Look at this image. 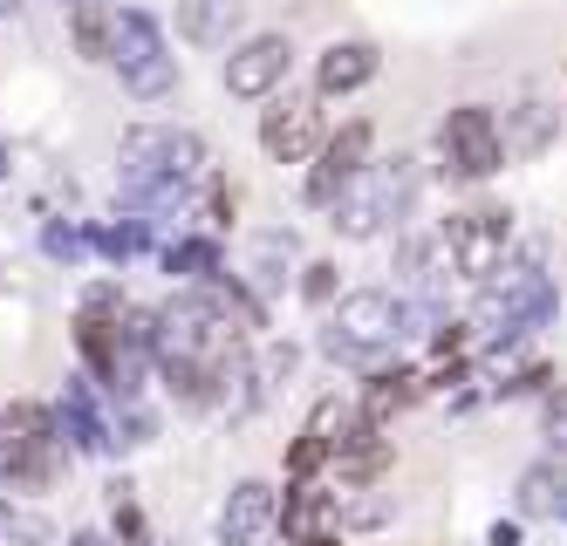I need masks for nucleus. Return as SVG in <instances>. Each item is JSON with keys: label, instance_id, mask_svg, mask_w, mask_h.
I'll return each mask as SVG.
<instances>
[{"label": "nucleus", "instance_id": "nucleus-23", "mask_svg": "<svg viewBox=\"0 0 567 546\" xmlns=\"http://www.w3.org/2000/svg\"><path fill=\"white\" fill-rule=\"evenodd\" d=\"M151 233L157 226L144 213H124V219H110V226H90V246H96L110 267H131L137 254H151Z\"/></svg>", "mask_w": 567, "mask_h": 546}, {"label": "nucleus", "instance_id": "nucleus-21", "mask_svg": "<svg viewBox=\"0 0 567 546\" xmlns=\"http://www.w3.org/2000/svg\"><path fill=\"white\" fill-rule=\"evenodd\" d=\"M157 260H165V274H178V280H192V287H198V280L226 274V246H219L213 233H178Z\"/></svg>", "mask_w": 567, "mask_h": 546}, {"label": "nucleus", "instance_id": "nucleus-28", "mask_svg": "<svg viewBox=\"0 0 567 546\" xmlns=\"http://www.w3.org/2000/svg\"><path fill=\"white\" fill-rule=\"evenodd\" d=\"M110 533L124 539V546H137V539H144V513H137L131 485H110Z\"/></svg>", "mask_w": 567, "mask_h": 546}, {"label": "nucleus", "instance_id": "nucleus-27", "mask_svg": "<svg viewBox=\"0 0 567 546\" xmlns=\"http://www.w3.org/2000/svg\"><path fill=\"white\" fill-rule=\"evenodd\" d=\"M540 437H547L554 457H567V383H554V390L540 396Z\"/></svg>", "mask_w": 567, "mask_h": 546}, {"label": "nucleus", "instance_id": "nucleus-10", "mask_svg": "<svg viewBox=\"0 0 567 546\" xmlns=\"http://www.w3.org/2000/svg\"><path fill=\"white\" fill-rule=\"evenodd\" d=\"M329 137V116H321V96L315 90H274L267 110H260V151L274 164H308Z\"/></svg>", "mask_w": 567, "mask_h": 546}, {"label": "nucleus", "instance_id": "nucleus-31", "mask_svg": "<svg viewBox=\"0 0 567 546\" xmlns=\"http://www.w3.org/2000/svg\"><path fill=\"white\" fill-rule=\"evenodd\" d=\"M69 546H124V539H116V533H103V526H83V533H75Z\"/></svg>", "mask_w": 567, "mask_h": 546}, {"label": "nucleus", "instance_id": "nucleus-6", "mask_svg": "<svg viewBox=\"0 0 567 546\" xmlns=\"http://www.w3.org/2000/svg\"><path fill=\"white\" fill-rule=\"evenodd\" d=\"M506 172V137L493 103H452L437 123V178L444 185H485Z\"/></svg>", "mask_w": 567, "mask_h": 546}, {"label": "nucleus", "instance_id": "nucleus-19", "mask_svg": "<svg viewBox=\"0 0 567 546\" xmlns=\"http://www.w3.org/2000/svg\"><path fill=\"white\" fill-rule=\"evenodd\" d=\"M513 506H519V519H567V457H534V465L519 472V492H513Z\"/></svg>", "mask_w": 567, "mask_h": 546}, {"label": "nucleus", "instance_id": "nucleus-33", "mask_svg": "<svg viewBox=\"0 0 567 546\" xmlns=\"http://www.w3.org/2000/svg\"><path fill=\"white\" fill-rule=\"evenodd\" d=\"M301 546H349L342 533H315V539H301Z\"/></svg>", "mask_w": 567, "mask_h": 546}, {"label": "nucleus", "instance_id": "nucleus-26", "mask_svg": "<svg viewBox=\"0 0 567 546\" xmlns=\"http://www.w3.org/2000/svg\"><path fill=\"white\" fill-rule=\"evenodd\" d=\"M295 287H301V301H308V308H321V315L342 301V274H336V260H301Z\"/></svg>", "mask_w": 567, "mask_h": 546}, {"label": "nucleus", "instance_id": "nucleus-12", "mask_svg": "<svg viewBox=\"0 0 567 546\" xmlns=\"http://www.w3.org/2000/svg\"><path fill=\"white\" fill-rule=\"evenodd\" d=\"M396 465V444L383 437V424H370V416H355V424L342 431V444L329 451V478L336 492H377V478Z\"/></svg>", "mask_w": 567, "mask_h": 546}, {"label": "nucleus", "instance_id": "nucleus-5", "mask_svg": "<svg viewBox=\"0 0 567 546\" xmlns=\"http://www.w3.org/2000/svg\"><path fill=\"white\" fill-rule=\"evenodd\" d=\"M110 69L116 82H124L131 103H172L178 96V55L165 41V21H157L151 8H116V49H110Z\"/></svg>", "mask_w": 567, "mask_h": 546}, {"label": "nucleus", "instance_id": "nucleus-7", "mask_svg": "<svg viewBox=\"0 0 567 546\" xmlns=\"http://www.w3.org/2000/svg\"><path fill=\"white\" fill-rule=\"evenodd\" d=\"M437 239H444V260H452V274L458 280H472V287H485L499 267H506V254H513V213L506 205H465V213H452L437 226Z\"/></svg>", "mask_w": 567, "mask_h": 546}, {"label": "nucleus", "instance_id": "nucleus-1", "mask_svg": "<svg viewBox=\"0 0 567 546\" xmlns=\"http://www.w3.org/2000/svg\"><path fill=\"white\" fill-rule=\"evenodd\" d=\"M69 465V444H62V416L55 403H8L0 410V485H8V498H34L49 492Z\"/></svg>", "mask_w": 567, "mask_h": 546}, {"label": "nucleus", "instance_id": "nucleus-11", "mask_svg": "<svg viewBox=\"0 0 567 546\" xmlns=\"http://www.w3.org/2000/svg\"><path fill=\"white\" fill-rule=\"evenodd\" d=\"M383 75V49L370 34H336L329 49L315 55V96L321 103H342L355 90H370V82Z\"/></svg>", "mask_w": 567, "mask_h": 546}, {"label": "nucleus", "instance_id": "nucleus-2", "mask_svg": "<svg viewBox=\"0 0 567 546\" xmlns=\"http://www.w3.org/2000/svg\"><path fill=\"white\" fill-rule=\"evenodd\" d=\"M560 308V293L554 280L540 274V260L526 254L519 267H499L493 280L478 287V301L465 315V334H478V342H526L534 328H547Z\"/></svg>", "mask_w": 567, "mask_h": 546}, {"label": "nucleus", "instance_id": "nucleus-35", "mask_svg": "<svg viewBox=\"0 0 567 546\" xmlns=\"http://www.w3.org/2000/svg\"><path fill=\"white\" fill-rule=\"evenodd\" d=\"M28 8V0H0V14H21Z\"/></svg>", "mask_w": 567, "mask_h": 546}, {"label": "nucleus", "instance_id": "nucleus-20", "mask_svg": "<svg viewBox=\"0 0 567 546\" xmlns=\"http://www.w3.org/2000/svg\"><path fill=\"white\" fill-rule=\"evenodd\" d=\"M116 8H124V0H69V8H62L69 49L83 55V62H110V49H116Z\"/></svg>", "mask_w": 567, "mask_h": 546}, {"label": "nucleus", "instance_id": "nucleus-32", "mask_svg": "<svg viewBox=\"0 0 567 546\" xmlns=\"http://www.w3.org/2000/svg\"><path fill=\"white\" fill-rule=\"evenodd\" d=\"M485 546H519V519H499L493 533H485Z\"/></svg>", "mask_w": 567, "mask_h": 546}, {"label": "nucleus", "instance_id": "nucleus-9", "mask_svg": "<svg viewBox=\"0 0 567 546\" xmlns=\"http://www.w3.org/2000/svg\"><path fill=\"white\" fill-rule=\"evenodd\" d=\"M288 75H295V41L280 34V28L239 34L233 49H226V62H219L226 96H239V103H267L274 90H288Z\"/></svg>", "mask_w": 567, "mask_h": 546}, {"label": "nucleus", "instance_id": "nucleus-34", "mask_svg": "<svg viewBox=\"0 0 567 546\" xmlns=\"http://www.w3.org/2000/svg\"><path fill=\"white\" fill-rule=\"evenodd\" d=\"M8 172H14V151H8V144H0V178H8Z\"/></svg>", "mask_w": 567, "mask_h": 546}, {"label": "nucleus", "instance_id": "nucleus-18", "mask_svg": "<svg viewBox=\"0 0 567 546\" xmlns=\"http://www.w3.org/2000/svg\"><path fill=\"white\" fill-rule=\"evenodd\" d=\"M499 137H506V164H513V157H540V151L560 137V103H547V96L513 103L506 123H499Z\"/></svg>", "mask_w": 567, "mask_h": 546}, {"label": "nucleus", "instance_id": "nucleus-15", "mask_svg": "<svg viewBox=\"0 0 567 546\" xmlns=\"http://www.w3.org/2000/svg\"><path fill=\"white\" fill-rule=\"evenodd\" d=\"M424 369H411V362H370V375H362V396H355V410L370 416V424H396L411 403H424Z\"/></svg>", "mask_w": 567, "mask_h": 546}, {"label": "nucleus", "instance_id": "nucleus-22", "mask_svg": "<svg viewBox=\"0 0 567 546\" xmlns=\"http://www.w3.org/2000/svg\"><path fill=\"white\" fill-rule=\"evenodd\" d=\"M295 260H301L295 233H260V239H254V260H247V280H254L260 293H280V287L295 280Z\"/></svg>", "mask_w": 567, "mask_h": 546}, {"label": "nucleus", "instance_id": "nucleus-4", "mask_svg": "<svg viewBox=\"0 0 567 546\" xmlns=\"http://www.w3.org/2000/svg\"><path fill=\"white\" fill-rule=\"evenodd\" d=\"M178 178H206V137L192 123H137L116 144V192L124 205H137L157 185H178Z\"/></svg>", "mask_w": 567, "mask_h": 546}, {"label": "nucleus", "instance_id": "nucleus-36", "mask_svg": "<svg viewBox=\"0 0 567 546\" xmlns=\"http://www.w3.org/2000/svg\"><path fill=\"white\" fill-rule=\"evenodd\" d=\"M137 546H172V539H151V533H144V539H137Z\"/></svg>", "mask_w": 567, "mask_h": 546}, {"label": "nucleus", "instance_id": "nucleus-17", "mask_svg": "<svg viewBox=\"0 0 567 546\" xmlns=\"http://www.w3.org/2000/svg\"><path fill=\"white\" fill-rule=\"evenodd\" d=\"M274 519H280V492H274L267 478H239L219 526H226V546H267Z\"/></svg>", "mask_w": 567, "mask_h": 546}, {"label": "nucleus", "instance_id": "nucleus-8", "mask_svg": "<svg viewBox=\"0 0 567 546\" xmlns=\"http://www.w3.org/2000/svg\"><path fill=\"white\" fill-rule=\"evenodd\" d=\"M377 157V123L370 116H349L342 131L321 137V151L308 157V178H301V198L315 205V213H336V205L362 185V172H370Z\"/></svg>", "mask_w": 567, "mask_h": 546}, {"label": "nucleus", "instance_id": "nucleus-16", "mask_svg": "<svg viewBox=\"0 0 567 546\" xmlns=\"http://www.w3.org/2000/svg\"><path fill=\"white\" fill-rule=\"evenodd\" d=\"M239 8H247V0H178V8H172L178 41L198 49V55L233 49V41H239Z\"/></svg>", "mask_w": 567, "mask_h": 546}, {"label": "nucleus", "instance_id": "nucleus-25", "mask_svg": "<svg viewBox=\"0 0 567 546\" xmlns=\"http://www.w3.org/2000/svg\"><path fill=\"white\" fill-rule=\"evenodd\" d=\"M42 254L55 260V267H83L96 246H90V226H62V219H49L42 226Z\"/></svg>", "mask_w": 567, "mask_h": 546}, {"label": "nucleus", "instance_id": "nucleus-29", "mask_svg": "<svg viewBox=\"0 0 567 546\" xmlns=\"http://www.w3.org/2000/svg\"><path fill=\"white\" fill-rule=\"evenodd\" d=\"M0 539H21V546H49V519H34V513H21L14 506V498H8V506H0Z\"/></svg>", "mask_w": 567, "mask_h": 546}, {"label": "nucleus", "instance_id": "nucleus-14", "mask_svg": "<svg viewBox=\"0 0 567 546\" xmlns=\"http://www.w3.org/2000/svg\"><path fill=\"white\" fill-rule=\"evenodd\" d=\"M315 533H342V492H329L321 478L280 492V519H274V539H288V546H301Z\"/></svg>", "mask_w": 567, "mask_h": 546}, {"label": "nucleus", "instance_id": "nucleus-13", "mask_svg": "<svg viewBox=\"0 0 567 546\" xmlns=\"http://www.w3.org/2000/svg\"><path fill=\"white\" fill-rule=\"evenodd\" d=\"M55 416H62V444H69V451H83V457H110V451H116L110 396L90 383V375H69V390H62Z\"/></svg>", "mask_w": 567, "mask_h": 546}, {"label": "nucleus", "instance_id": "nucleus-3", "mask_svg": "<svg viewBox=\"0 0 567 546\" xmlns=\"http://www.w3.org/2000/svg\"><path fill=\"white\" fill-rule=\"evenodd\" d=\"M396 342H403V293H390V287H349L321 315V356L342 369H370Z\"/></svg>", "mask_w": 567, "mask_h": 546}, {"label": "nucleus", "instance_id": "nucleus-24", "mask_svg": "<svg viewBox=\"0 0 567 546\" xmlns=\"http://www.w3.org/2000/svg\"><path fill=\"white\" fill-rule=\"evenodd\" d=\"M329 437H315V431H301L295 444H288V457H280V478H288V485H308V478H321V472H329Z\"/></svg>", "mask_w": 567, "mask_h": 546}, {"label": "nucleus", "instance_id": "nucleus-30", "mask_svg": "<svg viewBox=\"0 0 567 546\" xmlns=\"http://www.w3.org/2000/svg\"><path fill=\"white\" fill-rule=\"evenodd\" d=\"M206 213H213V226H233V213H239V192H233L219 172L206 178Z\"/></svg>", "mask_w": 567, "mask_h": 546}]
</instances>
